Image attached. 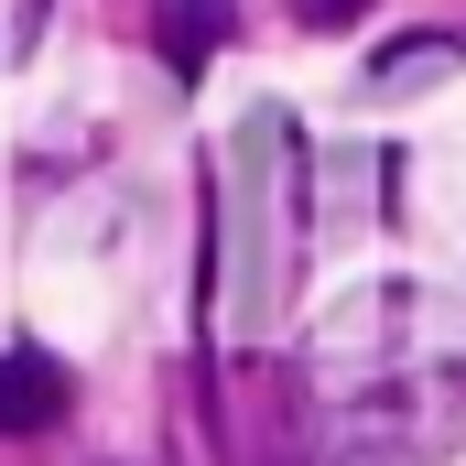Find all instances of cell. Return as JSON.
Here are the masks:
<instances>
[{"label": "cell", "mask_w": 466, "mask_h": 466, "mask_svg": "<svg viewBox=\"0 0 466 466\" xmlns=\"http://www.w3.org/2000/svg\"><path fill=\"white\" fill-rule=\"evenodd\" d=\"M326 466H445L466 445V348L423 293H358L315 358Z\"/></svg>", "instance_id": "1"}, {"label": "cell", "mask_w": 466, "mask_h": 466, "mask_svg": "<svg viewBox=\"0 0 466 466\" xmlns=\"http://www.w3.org/2000/svg\"><path fill=\"white\" fill-rule=\"evenodd\" d=\"M304 207H315L304 130H293V109L260 98L228 130V174H218V326L238 348H260L304 282Z\"/></svg>", "instance_id": "2"}, {"label": "cell", "mask_w": 466, "mask_h": 466, "mask_svg": "<svg viewBox=\"0 0 466 466\" xmlns=\"http://www.w3.org/2000/svg\"><path fill=\"white\" fill-rule=\"evenodd\" d=\"M66 401H76V390H66V369H55L44 348H0V434H11V445L55 434Z\"/></svg>", "instance_id": "3"}, {"label": "cell", "mask_w": 466, "mask_h": 466, "mask_svg": "<svg viewBox=\"0 0 466 466\" xmlns=\"http://www.w3.org/2000/svg\"><path fill=\"white\" fill-rule=\"evenodd\" d=\"M466 44H390L380 55V87H423V76H456Z\"/></svg>", "instance_id": "4"}, {"label": "cell", "mask_w": 466, "mask_h": 466, "mask_svg": "<svg viewBox=\"0 0 466 466\" xmlns=\"http://www.w3.org/2000/svg\"><path fill=\"white\" fill-rule=\"evenodd\" d=\"M44 22H55V0H0V76L44 44Z\"/></svg>", "instance_id": "5"}, {"label": "cell", "mask_w": 466, "mask_h": 466, "mask_svg": "<svg viewBox=\"0 0 466 466\" xmlns=\"http://www.w3.org/2000/svg\"><path fill=\"white\" fill-rule=\"evenodd\" d=\"M207 44H218V0H174V66L185 76L207 66Z\"/></svg>", "instance_id": "6"}, {"label": "cell", "mask_w": 466, "mask_h": 466, "mask_svg": "<svg viewBox=\"0 0 466 466\" xmlns=\"http://www.w3.org/2000/svg\"><path fill=\"white\" fill-rule=\"evenodd\" d=\"M358 11H369V0H315V22H358Z\"/></svg>", "instance_id": "7"}]
</instances>
